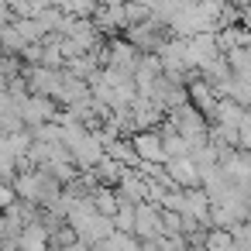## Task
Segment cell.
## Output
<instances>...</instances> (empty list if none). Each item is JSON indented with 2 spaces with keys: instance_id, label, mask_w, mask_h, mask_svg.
Wrapping results in <instances>:
<instances>
[{
  "instance_id": "cell-4",
  "label": "cell",
  "mask_w": 251,
  "mask_h": 251,
  "mask_svg": "<svg viewBox=\"0 0 251 251\" xmlns=\"http://www.w3.org/2000/svg\"><path fill=\"white\" fill-rule=\"evenodd\" d=\"M162 230H158V206L151 203H134V237L141 241H155Z\"/></svg>"
},
{
  "instance_id": "cell-3",
  "label": "cell",
  "mask_w": 251,
  "mask_h": 251,
  "mask_svg": "<svg viewBox=\"0 0 251 251\" xmlns=\"http://www.w3.org/2000/svg\"><path fill=\"white\" fill-rule=\"evenodd\" d=\"M165 176H169V182H172L176 189H196V186H200V172H196V165L189 162V155H186V158H169V162H165Z\"/></svg>"
},
{
  "instance_id": "cell-1",
  "label": "cell",
  "mask_w": 251,
  "mask_h": 251,
  "mask_svg": "<svg viewBox=\"0 0 251 251\" xmlns=\"http://www.w3.org/2000/svg\"><path fill=\"white\" fill-rule=\"evenodd\" d=\"M59 103L55 100H49V97H25L21 103H18V117H21V124L31 131V127H38V124H49V121H55L59 124Z\"/></svg>"
},
{
  "instance_id": "cell-5",
  "label": "cell",
  "mask_w": 251,
  "mask_h": 251,
  "mask_svg": "<svg viewBox=\"0 0 251 251\" xmlns=\"http://www.w3.org/2000/svg\"><path fill=\"white\" fill-rule=\"evenodd\" d=\"M90 21L97 25V31H124L127 28L124 25V4H117V7H97Z\"/></svg>"
},
{
  "instance_id": "cell-9",
  "label": "cell",
  "mask_w": 251,
  "mask_h": 251,
  "mask_svg": "<svg viewBox=\"0 0 251 251\" xmlns=\"http://www.w3.org/2000/svg\"><path fill=\"white\" fill-rule=\"evenodd\" d=\"M110 220H114V230H117V234L134 237V203L121 200V203H117V213H114Z\"/></svg>"
},
{
  "instance_id": "cell-12",
  "label": "cell",
  "mask_w": 251,
  "mask_h": 251,
  "mask_svg": "<svg viewBox=\"0 0 251 251\" xmlns=\"http://www.w3.org/2000/svg\"><path fill=\"white\" fill-rule=\"evenodd\" d=\"M11 203H14V189H11L7 182H0V213H4Z\"/></svg>"
},
{
  "instance_id": "cell-11",
  "label": "cell",
  "mask_w": 251,
  "mask_h": 251,
  "mask_svg": "<svg viewBox=\"0 0 251 251\" xmlns=\"http://www.w3.org/2000/svg\"><path fill=\"white\" fill-rule=\"evenodd\" d=\"M0 49H4L7 55H18V52L25 49V42H21V35H18V31H14L11 25H7L4 31H0Z\"/></svg>"
},
{
  "instance_id": "cell-10",
  "label": "cell",
  "mask_w": 251,
  "mask_h": 251,
  "mask_svg": "<svg viewBox=\"0 0 251 251\" xmlns=\"http://www.w3.org/2000/svg\"><path fill=\"white\" fill-rule=\"evenodd\" d=\"M11 28L21 35V42H25V45H35V42H42V38H45V31H42V25H38L35 18H18V21H11Z\"/></svg>"
},
{
  "instance_id": "cell-8",
  "label": "cell",
  "mask_w": 251,
  "mask_h": 251,
  "mask_svg": "<svg viewBox=\"0 0 251 251\" xmlns=\"http://www.w3.org/2000/svg\"><path fill=\"white\" fill-rule=\"evenodd\" d=\"M124 172H127V169H124L121 162L107 158V155H103V158L97 162V169H93V176H97V182H100V186H117Z\"/></svg>"
},
{
  "instance_id": "cell-6",
  "label": "cell",
  "mask_w": 251,
  "mask_h": 251,
  "mask_svg": "<svg viewBox=\"0 0 251 251\" xmlns=\"http://www.w3.org/2000/svg\"><path fill=\"white\" fill-rule=\"evenodd\" d=\"M90 203H93V210H97L100 217H114V213H117L121 196L114 193V186H97V189L90 193Z\"/></svg>"
},
{
  "instance_id": "cell-7",
  "label": "cell",
  "mask_w": 251,
  "mask_h": 251,
  "mask_svg": "<svg viewBox=\"0 0 251 251\" xmlns=\"http://www.w3.org/2000/svg\"><path fill=\"white\" fill-rule=\"evenodd\" d=\"M158 138H162V151H165V158H186V155H189V145H186L169 124L158 127Z\"/></svg>"
},
{
  "instance_id": "cell-2",
  "label": "cell",
  "mask_w": 251,
  "mask_h": 251,
  "mask_svg": "<svg viewBox=\"0 0 251 251\" xmlns=\"http://www.w3.org/2000/svg\"><path fill=\"white\" fill-rule=\"evenodd\" d=\"M131 148H134V155H138L141 162H148V165H165V162H169L165 151H162L158 131H138V134H131Z\"/></svg>"
},
{
  "instance_id": "cell-13",
  "label": "cell",
  "mask_w": 251,
  "mask_h": 251,
  "mask_svg": "<svg viewBox=\"0 0 251 251\" xmlns=\"http://www.w3.org/2000/svg\"><path fill=\"white\" fill-rule=\"evenodd\" d=\"M131 4H138V7H145V11L151 14V11L158 7V0H131Z\"/></svg>"
}]
</instances>
